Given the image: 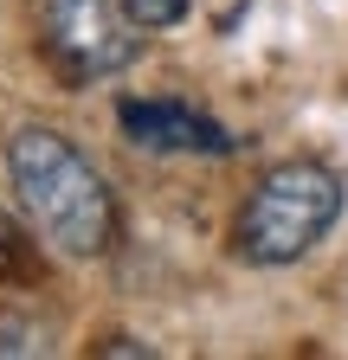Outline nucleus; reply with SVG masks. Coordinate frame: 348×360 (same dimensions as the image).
I'll list each match as a JSON object with an SVG mask.
<instances>
[{
    "mask_svg": "<svg viewBox=\"0 0 348 360\" xmlns=\"http://www.w3.org/2000/svg\"><path fill=\"white\" fill-rule=\"evenodd\" d=\"M7 167H13L20 206L46 232V245H58L65 257H104L116 245V200L71 135L39 129V122L20 129L7 142Z\"/></svg>",
    "mask_w": 348,
    "mask_h": 360,
    "instance_id": "nucleus-1",
    "label": "nucleus"
},
{
    "mask_svg": "<svg viewBox=\"0 0 348 360\" xmlns=\"http://www.w3.org/2000/svg\"><path fill=\"white\" fill-rule=\"evenodd\" d=\"M335 219H342V180H335V167H323V161H278L251 187V200L239 206L232 251L245 264H258V270H278V264L310 257L329 238Z\"/></svg>",
    "mask_w": 348,
    "mask_h": 360,
    "instance_id": "nucleus-2",
    "label": "nucleus"
},
{
    "mask_svg": "<svg viewBox=\"0 0 348 360\" xmlns=\"http://www.w3.org/2000/svg\"><path fill=\"white\" fill-rule=\"evenodd\" d=\"M142 26L123 13V0H46V58L71 84L116 77L123 65H136Z\"/></svg>",
    "mask_w": 348,
    "mask_h": 360,
    "instance_id": "nucleus-3",
    "label": "nucleus"
},
{
    "mask_svg": "<svg viewBox=\"0 0 348 360\" xmlns=\"http://www.w3.org/2000/svg\"><path fill=\"white\" fill-rule=\"evenodd\" d=\"M116 122L136 148H155V155H232V135L220 122L174 97H129L116 103Z\"/></svg>",
    "mask_w": 348,
    "mask_h": 360,
    "instance_id": "nucleus-4",
    "label": "nucleus"
},
{
    "mask_svg": "<svg viewBox=\"0 0 348 360\" xmlns=\"http://www.w3.org/2000/svg\"><path fill=\"white\" fill-rule=\"evenodd\" d=\"M187 7H194V0H123V13L136 20L142 32H168V26H181Z\"/></svg>",
    "mask_w": 348,
    "mask_h": 360,
    "instance_id": "nucleus-5",
    "label": "nucleus"
},
{
    "mask_svg": "<svg viewBox=\"0 0 348 360\" xmlns=\"http://www.w3.org/2000/svg\"><path fill=\"white\" fill-rule=\"evenodd\" d=\"M26 270H32L26 238H20V225H13L7 212H0V283H7V277H26Z\"/></svg>",
    "mask_w": 348,
    "mask_h": 360,
    "instance_id": "nucleus-6",
    "label": "nucleus"
},
{
    "mask_svg": "<svg viewBox=\"0 0 348 360\" xmlns=\"http://www.w3.org/2000/svg\"><path fill=\"white\" fill-rule=\"evenodd\" d=\"M342 302H348V277H342Z\"/></svg>",
    "mask_w": 348,
    "mask_h": 360,
    "instance_id": "nucleus-7",
    "label": "nucleus"
}]
</instances>
